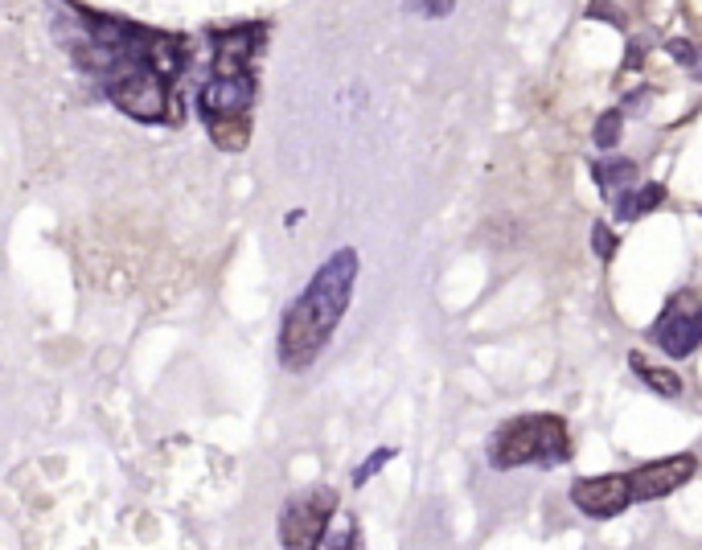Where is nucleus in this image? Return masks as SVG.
Segmentation results:
<instances>
[{
	"label": "nucleus",
	"mask_w": 702,
	"mask_h": 550,
	"mask_svg": "<svg viewBox=\"0 0 702 550\" xmlns=\"http://www.w3.org/2000/svg\"><path fill=\"white\" fill-rule=\"evenodd\" d=\"M358 284V251L341 247L329 263H321L313 284L296 296L284 309L279 321V366L284 370H309L321 358V349L329 346L341 316L353 300Z\"/></svg>",
	"instance_id": "f257e3e1"
},
{
	"label": "nucleus",
	"mask_w": 702,
	"mask_h": 550,
	"mask_svg": "<svg viewBox=\"0 0 702 550\" xmlns=\"http://www.w3.org/2000/svg\"><path fill=\"white\" fill-rule=\"evenodd\" d=\"M572 460V432L559 415H517V420L501 423L498 436L489 440V464L493 468H522V464H538V468H554Z\"/></svg>",
	"instance_id": "f03ea898"
},
{
	"label": "nucleus",
	"mask_w": 702,
	"mask_h": 550,
	"mask_svg": "<svg viewBox=\"0 0 702 550\" xmlns=\"http://www.w3.org/2000/svg\"><path fill=\"white\" fill-rule=\"evenodd\" d=\"M337 522V493L329 485H316L284 501L279 510V542L284 550H316L325 542V534Z\"/></svg>",
	"instance_id": "7ed1b4c3"
},
{
	"label": "nucleus",
	"mask_w": 702,
	"mask_h": 550,
	"mask_svg": "<svg viewBox=\"0 0 702 550\" xmlns=\"http://www.w3.org/2000/svg\"><path fill=\"white\" fill-rule=\"evenodd\" d=\"M649 337L665 358H690L702 346V300L694 292H678L665 300L662 316L653 321Z\"/></svg>",
	"instance_id": "20e7f679"
},
{
	"label": "nucleus",
	"mask_w": 702,
	"mask_h": 550,
	"mask_svg": "<svg viewBox=\"0 0 702 550\" xmlns=\"http://www.w3.org/2000/svg\"><path fill=\"white\" fill-rule=\"evenodd\" d=\"M210 41H214V78H242L251 74V58L267 41V25L247 21V25L210 29Z\"/></svg>",
	"instance_id": "39448f33"
},
{
	"label": "nucleus",
	"mask_w": 702,
	"mask_h": 550,
	"mask_svg": "<svg viewBox=\"0 0 702 550\" xmlns=\"http://www.w3.org/2000/svg\"><path fill=\"white\" fill-rule=\"evenodd\" d=\"M632 480L628 473H609V477H579L572 485V505L588 517H616L632 505Z\"/></svg>",
	"instance_id": "423d86ee"
},
{
	"label": "nucleus",
	"mask_w": 702,
	"mask_h": 550,
	"mask_svg": "<svg viewBox=\"0 0 702 550\" xmlns=\"http://www.w3.org/2000/svg\"><path fill=\"white\" fill-rule=\"evenodd\" d=\"M694 473H699V457L682 452V457L653 460V464L632 468L628 480H632V497H637V501H657V497H669L674 489H682Z\"/></svg>",
	"instance_id": "0eeeda50"
},
{
	"label": "nucleus",
	"mask_w": 702,
	"mask_h": 550,
	"mask_svg": "<svg viewBox=\"0 0 702 550\" xmlns=\"http://www.w3.org/2000/svg\"><path fill=\"white\" fill-rule=\"evenodd\" d=\"M255 103V74H242V78H210L202 91H198V111L210 120H239L247 115V108Z\"/></svg>",
	"instance_id": "6e6552de"
},
{
	"label": "nucleus",
	"mask_w": 702,
	"mask_h": 550,
	"mask_svg": "<svg viewBox=\"0 0 702 550\" xmlns=\"http://www.w3.org/2000/svg\"><path fill=\"white\" fill-rule=\"evenodd\" d=\"M591 177L596 185L609 193V198H620L628 189H637V165L628 157H612V161H591Z\"/></svg>",
	"instance_id": "1a4fd4ad"
},
{
	"label": "nucleus",
	"mask_w": 702,
	"mask_h": 550,
	"mask_svg": "<svg viewBox=\"0 0 702 550\" xmlns=\"http://www.w3.org/2000/svg\"><path fill=\"white\" fill-rule=\"evenodd\" d=\"M612 202H616V214H620V218H641V214H649V210H657V205L665 202V185H657V182L637 185V189H628V193L612 198Z\"/></svg>",
	"instance_id": "9d476101"
},
{
	"label": "nucleus",
	"mask_w": 702,
	"mask_h": 550,
	"mask_svg": "<svg viewBox=\"0 0 702 550\" xmlns=\"http://www.w3.org/2000/svg\"><path fill=\"white\" fill-rule=\"evenodd\" d=\"M210 140L222 148V152H242L247 140H251V120L239 115V120H210Z\"/></svg>",
	"instance_id": "9b49d317"
},
{
	"label": "nucleus",
	"mask_w": 702,
	"mask_h": 550,
	"mask_svg": "<svg viewBox=\"0 0 702 550\" xmlns=\"http://www.w3.org/2000/svg\"><path fill=\"white\" fill-rule=\"evenodd\" d=\"M632 370L645 378L649 390H657V395H665V399H678V395H682V378H678V374H669V370H649L641 353H632Z\"/></svg>",
	"instance_id": "f8f14e48"
},
{
	"label": "nucleus",
	"mask_w": 702,
	"mask_h": 550,
	"mask_svg": "<svg viewBox=\"0 0 702 550\" xmlns=\"http://www.w3.org/2000/svg\"><path fill=\"white\" fill-rule=\"evenodd\" d=\"M316 550H362V534H358V522L350 514H337L333 530L325 534V542Z\"/></svg>",
	"instance_id": "ddd939ff"
},
{
	"label": "nucleus",
	"mask_w": 702,
	"mask_h": 550,
	"mask_svg": "<svg viewBox=\"0 0 702 550\" xmlns=\"http://www.w3.org/2000/svg\"><path fill=\"white\" fill-rule=\"evenodd\" d=\"M394 457H399V448H374V452H369V457L362 460L358 468H353V485H366V480L374 477V473H378V468H383L387 460H394Z\"/></svg>",
	"instance_id": "4468645a"
},
{
	"label": "nucleus",
	"mask_w": 702,
	"mask_h": 550,
	"mask_svg": "<svg viewBox=\"0 0 702 550\" xmlns=\"http://www.w3.org/2000/svg\"><path fill=\"white\" fill-rule=\"evenodd\" d=\"M620 124H625L620 111H604L600 124H596V148H616V140H620Z\"/></svg>",
	"instance_id": "2eb2a0df"
},
{
	"label": "nucleus",
	"mask_w": 702,
	"mask_h": 550,
	"mask_svg": "<svg viewBox=\"0 0 702 550\" xmlns=\"http://www.w3.org/2000/svg\"><path fill=\"white\" fill-rule=\"evenodd\" d=\"M591 247H596V255L604 259V263L616 255V235H612L604 222H596V226H591Z\"/></svg>",
	"instance_id": "dca6fc26"
},
{
	"label": "nucleus",
	"mask_w": 702,
	"mask_h": 550,
	"mask_svg": "<svg viewBox=\"0 0 702 550\" xmlns=\"http://www.w3.org/2000/svg\"><path fill=\"white\" fill-rule=\"evenodd\" d=\"M415 9L427 13V17H448V13H452V4H448V0H440V4H415Z\"/></svg>",
	"instance_id": "f3484780"
}]
</instances>
